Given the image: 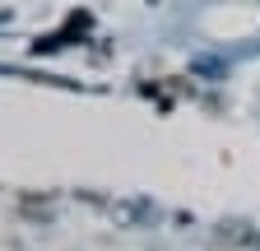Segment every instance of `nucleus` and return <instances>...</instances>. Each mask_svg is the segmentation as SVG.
<instances>
[{
    "mask_svg": "<svg viewBox=\"0 0 260 251\" xmlns=\"http://www.w3.org/2000/svg\"><path fill=\"white\" fill-rule=\"evenodd\" d=\"M112 218L125 224V228H144L149 218H158V209L149 200H121V205H112Z\"/></svg>",
    "mask_w": 260,
    "mask_h": 251,
    "instance_id": "obj_1",
    "label": "nucleus"
}]
</instances>
